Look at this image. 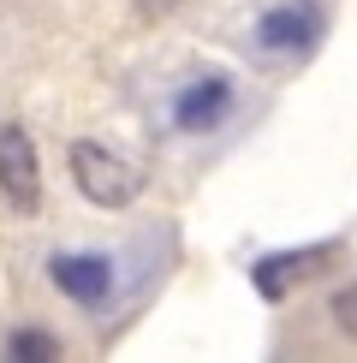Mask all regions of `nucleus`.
<instances>
[{"label": "nucleus", "mask_w": 357, "mask_h": 363, "mask_svg": "<svg viewBox=\"0 0 357 363\" xmlns=\"http://www.w3.org/2000/svg\"><path fill=\"white\" fill-rule=\"evenodd\" d=\"M322 36H327V0H274L250 24V48L262 60H280V66L310 60L322 48Z\"/></svg>", "instance_id": "f257e3e1"}, {"label": "nucleus", "mask_w": 357, "mask_h": 363, "mask_svg": "<svg viewBox=\"0 0 357 363\" xmlns=\"http://www.w3.org/2000/svg\"><path fill=\"white\" fill-rule=\"evenodd\" d=\"M327 322H334V334H346L357 345V280H346V286L327 292Z\"/></svg>", "instance_id": "6e6552de"}, {"label": "nucleus", "mask_w": 357, "mask_h": 363, "mask_svg": "<svg viewBox=\"0 0 357 363\" xmlns=\"http://www.w3.org/2000/svg\"><path fill=\"white\" fill-rule=\"evenodd\" d=\"M238 113V78L227 66H203L167 96V125L178 138H215Z\"/></svg>", "instance_id": "f03ea898"}, {"label": "nucleus", "mask_w": 357, "mask_h": 363, "mask_svg": "<svg viewBox=\"0 0 357 363\" xmlns=\"http://www.w3.org/2000/svg\"><path fill=\"white\" fill-rule=\"evenodd\" d=\"M0 357H12V363H60L66 357V340H60L54 328H42V322H12L6 334H0Z\"/></svg>", "instance_id": "0eeeda50"}, {"label": "nucleus", "mask_w": 357, "mask_h": 363, "mask_svg": "<svg viewBox=\"0 0 357 363\" xmlns=\"http://www.w3.org/2000/svg\"><path fill=\"white\" fill-rule=\"evenodd\" d=\"M72 185H78L96 208H131L137 203V191H143V173L131 167L125 155H113L108 143H72Z\"/></svg>", "instance_id": "20e7f679"}, {"label": "nucleus", "mask_w": 357, "mask_h": 363, "mask_svg": "<svg viewBox=\"0 0 357 363\" xmlns=\"http://www.w3.org/2000/svg\"><path fill=\"white\" fill-rule=\"evenodd\" d=\"M48 286L66 304L101 315L119 298V256L113 250H54L48 256Z\"/></svg>", "instance_id": "7ed1b4c3"}, {"label": "nucleus", "mask_w": 357, "mask_h": 363, "mask_svg": "<svg viewBox=\"0 0 357 363\" xmlns=\"http://www.w3.org/2000/svg\"><path fill=\"white\" fill-rule=\"evenodd\" d=\"M334 256H339L334 238L304 245V250H268V256H256V262H250V286H256L262 304H286L304 280H316L322 268H334Z\"/></svg>", "instance_id": "423d86ee"}, {"label": "nucleus", "mask_w": 357, "mask_h": 363, "mask_svg": "<svg viewBox=\"0 0 357 363\" xmlns=\"http://www.w3.org/2000/svg\"><path fill=\"white\" fill-rule=\"evenodd\" d=\"M0 203L18 220L42 215V155L24 119H0Z\"/></svg>", "instance_id": "39448f33"}, {"label": "nucleus", "mask_w": 357, "mask_h": 363, "mask_svg": "<svg viewBox=\"0 0 357 363\" xmlns=\"http://www.w3.org/2000/svg\"><path fill=\"white\" fill-rule=\"evenodd\" d=\"M173 6H178V0H137V12H143V18H167Z\"/></svg>", "instance_id": "1a4fd4ad"}]
</instances>
